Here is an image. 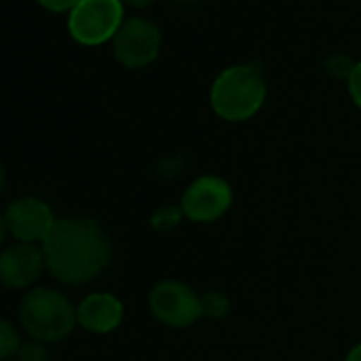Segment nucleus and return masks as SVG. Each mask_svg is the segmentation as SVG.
I'll return each instance as SVG.
<instances>
[{
  "mask_svg": "<svg viewBox=\"0 0 361 361\" xmlns=\"http://www.w3.org/2000/svg\"><path fill=\"white\" fill-rule=\"evenodd\" d=\"M41 247L49 274L71 287L96 281L113 259V240L92 217L58 219Z\"/></svg>",
  "mask_w": 361,
  "mask_h": 361,
  "instance_id": "1",
  "label": "nucleus"
},
{
  "mask_svg": "<svg viewBox=\"0 0 361 361\" xmlns=\"http://www.w3.org/2000/svg\"><path fill=\"white\" fill-rule=\"evenodd\" d=\"M266 79L259 64H236L219 73L211 87V106L224 121H247L266 102Z\"/></svg>",
  "mask_w": 361,
  "mask_h": 361,
  "instance_id": "2",
  "label": "nucleus"
},
{
  "mask_svg": "<svg viewBox=\"0 0 361 361\" xmlns=\"http://www.w3.org/2000/svg\"><path fill=\"white\" fill-rule=\"evenodd\" d=\"M20 321L32 340L45 344L60 342L77 327V306L54 287H37L22 298Z\"/></svg>",
  "mask_w": 361,
  "mask_h": 361,
  "instance_id": "3",
  "label": "nucleus"
},
{
  "mask_svg": "<svg viewBox=\"0 0 361 361\" xmlns=\"http://www.w3.org/2000/svg\"><path fill=\"white\" fill-rule=\"evenodd\" d=\"M151 314L166 327L183 329L202 319V295L183 281H159L147 298Z\"/></svg>",
  "mask_w": 361,
  "mask_h": 361,
  "instance_id": "4",
  "label": "nucleus"
},
{
  "mask_svg": "<svg viewBox=\"0 0 361 361\" xmlns=\"http://www.w3.org/2000/svg\"><path fill=\"white\" fill-rule=\"evenodd\" d=\"M121 24V0H79V5L71 11L68 18V30L73 39L87 47L102 45L109 39H115Z\"/></svg>",
  "mask_w": 361,
  "mask_h": 361,
  "instance_id": "5",
  "label": "nucleus"
},
{
  "mask_svg": "<svg viewBox=\"0 0 361 361\" xmlns=\"http://www.w3.org/2000/svg\"><path fill=\"white\" fill-rule=\"evenodd\" d=\"M234 204V190L224 176L202 174L180 196V211L194 224H215Z\"/></svg>",
  "mask_w": 361,
  "mask_h": 361,
  "instance_id": "6",
  "label": "nucleus"
},
{
  "mask_svg": "<svg viewBox=\"0 0 361 361\" xmlns=\"http://www.w3.org/2000/svg\"><path fill=\"white\" fill-rule=\"evenodd\" d=\"M161 35L159 28L145 18H130L121 24L113 39V51L121 66L145 68L159 56Z\"/></svg>",
  "mask_w": 361,
  "mask_h": 361,
  "instance_id": "7",
  "label": "nucleus"
},
{
  "mask_svg": "<svg viewBox=\"0 0 361 361\" xmlns=\"http://www.w3.org/2000/svg\"><path fill=\"white\" fill-rule=\"evenodd\" d=\"M5 219L16 243L28 245H43L58 221L51 207L35 196L13 200L5 211Z\"/></svg>",
  "mask_w": 361,
  "mask_h": 361,
  "instance_id": "8",
  "label": "nucleus"
},
{
  "mask_svg": "<svg viewBox=\"0 0 361 361\" xmlns=\"http://www.w3.org/2000/svg\"><path fill=\"white\" fill-rule=\"evenodd\" d=\"M45 268V253L39 245L13 243L0 253V283L7 289H28Z\"/></svg>",
  "mask_w": 361,
  "mask_h": 361,
  "instance_id": "9",
  "label": "nucleus"
},
{
  "mask_svg": "<svg viewBox=\"0 0 361 361\" xmlns=\"http://www.w3.org/2000/svg\"><path fill=\"white\" fill-rule=\"evenodd\" d=\"M123 302L109 291L90 293L77 304V325L100 336L115 331L123 323Z\"/></svg>",
  "mask_w": 361,
  "mask_h": 361,
  "instance_id": "10",
  "label": "nucleus"
},
{
  "mask_svg": "<svg viewBox=\"0 0 361 361\" xmlns=\"http://www.w3.org/2000/svg\"><path fill=\"white\" fill-rule=\"evenodd\" d=\"M22 342L24 340L20 336V329L9 319L0 317V361H9L18 357Z\"/></svg>",
  "mask_w": 361,
  "mask_h": 361,
  "instance_id": "11",
  "label": "nucleus"
},
{
  "mask_svg": "<svg viewBox=\"0 0 361 361\" xmlns=\"http://www.w3.org/2000/svg\"><path fill=\"white\" fill-rule=\"evenodd\" d=\"M230 298L224 291H207L202 293V319H211V321H219L224 317L230 314Z\"/></svg>",
  "mask_w": 361,
  "mask_h": 361,
  "instance_id": "12",
  "label": "nucleus"
},
{
  "mask_svg": "<svg viewBox=\"0 0 361 361\" xmlns=\"http://www.w3.org/2000/svg\"><path fill=\"white\" fill-rule=\"evenodd\" d=\"M185 219V215H183V211H180V207L176 204H164V207H159L153 215H151V228L155 230V232H170V230H174V228H178V224Z\"/></svg>",
  "mask_w": 361,
  "mask_h": 361,
  "instance_id": "13",
  "label": "nucleus"
},
{
  "mask_svg": "<svg viewBox=\"0 0 361 361\" xmlns=\"http://www.w3.org/2000/svg\"><path fill=\"white\" fill-rule=\"evenodd\" d=\"M357 62L353 58H348L346 54H334L325 60V71L331 79L338 81H348V77L353 75Z\"/></svg>",
  "mask_w": 361,
  "mask_h": 361,
  "instance_id": "14",
  "label": "nucleus"
},
{
  "mask_svg": "<svg viewBox=\"0 0 361 361\" xmlns=\"http://www.w3.org/2000/svg\"><path fill=\"white\" fill-rule=\"evenodd\" d=\"M20 361H49V348L45 342L39 340H24L18 353Z\"/></svg>",
  "mask_w": 361,
  "mask_h": 361,
  "instance_id": "15",
  "label": "nucleus"
},
{
  "mask_svg": "<svg viewBox=\"0 0 361 361\" xmlns=\"http://www.w3.org/2000/svg\"><path fill=\"white\" fill-rule=\"evenodd\" d=\"M346 85H348V94H350L355 106L361 109V62H357V66H355L353 75L348 77Z\"/></svg>",
  "mask_w": 361,
  "mask_h": 361,
  "instance_id": "16",
  "label": "nucleus"
},
{
  "mask_svg": "<svg viewBox=\"0 0 361 361\" xmlns=\"http://www.w3.org/2000/svg\"><path fill=\"white\" fill-rule=\"evenodd\" d=\"M39 3L54 13H62V11H73L79 5V0H39Z\"/></svg>",
  "mask_w": 361,
  "mask_h": 361,
  "instance_id": "17",
  "label": "nucleus"
},
{
  "mask_svg": "<svg viewBox=\"0 0 361 361\" xmlns=\"http://www.w3.org/2000/svg\"><path fill=\"white\" fill-rule=\"evenodd\" d=\"M7 236H9V228H7V219H5V213H0V247L5 245V240H7Z\"/></svg>",
  "mask_w": 361,
  "mask_h": 361,
  "instance_id": "18",
  "label": "nucleus"
},
{
  "mask_svg": "<svg viewBox=\"0 0 361 361\" xmlns=\"http://www.w3.org/2000/svg\"><path fill=\"white\" fill-rule=\"evenodd\" d=\"M344 361H361V342H359V344H355V346L346 353Z\"/></svg>",
  "mask_w": 361,
  "mask_h": 361,
  "instance_id": "19",
  "label": "nucleus"
},
{
  "mask_svg": "<svg viewBox=\"0 0 361 361\" xmlns=\"http://www.w3.org/2000/svg\"><path fill=\"white\" fill-rule=\"evenodd\" d=\"M121 3H126V5H130V7H134V9H145V7L153 5L155 0H121Z\"/></svg>",
  "mask_w": 361,
  "mask_h": 361,
  "instance_id": "20",
  "label": "nucleus"
},
{
  "mask_svg": "<svg viewBox=\"0 0 361 361\" xmlns=\"http://www.w3.org/2000/svg\"><path fill=\"white\" fill-rule=\"evenodd\" d=\"M5 185H7V172H5V166L0 164V196L5 192Z\"/></svg>",
  "mask_w": 361,
  "mask_h": 361,
  "instance_id": "21",
  "label": "nucleus"
},
{
  "mask_svg": "<svg viewBox=\"0 0 361 361\" xmlns=\"http://www.w3.org/2000/svg\"><path fill=\"white\" fill-rule=\"evenodd\" d=\"M172 3H176V5H194V3H198V0H172Z\"/></svg>",
  "mask_w": 361,
  "mask_h": 361,
  "instance_id": "22",
  "label": "nucleus"
},
{
  "mask_svg": "<svg viewBox=\"0 0 361 361\" xmlns=\"http://www.w3.org/2000/svg\"><path fill=\"white\" fill-rule=\"evenodd\" d=\"M9 361H20V359H18V357H13V359H9Z\"/></svg>",
  "mask_w": 361,
  "mask_h": 361,
  "instance_id": "23",
  "label": "nucleus"
}]
</instances>
